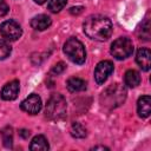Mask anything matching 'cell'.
I'll return each instance as SVG.
<instances>
[{
	"label": "cell",
	"mask_w": 151,
	"mask_h": 151,
	"mask_svg": "<svg viewBox=\"0 0 151 151\" xmlns=\"http://www.w3.org/2000/svg\"><path fill=\"white\" fill-rule=\"evenodd\" d=\"M84 33L97 41H105L110 38L112 33V24L111 20L104 15H91L88 17L83 25Z\"/></svg>",
	"instance_id": "6da1fadb"
},
{
	"label": "cell",
	"mask_w": 151,
	"mask_h": 151,
	"mask_svg": "<svg viewBox=\"0 0 151 151\" xmlns=\"http://www.w3.org/2000/svg\"><path fill=\"white\" fill-rule=\"evenodd\" d=\"M126 99V90L120 84H112L100 96V103L106 109H116L120 106Z\"/></svg>",
	"instance_id": "7a4b0ae2"
},
{
	"label": "cell",
	"mask_w": 151,
	"mask_h": 151,
	"mask_svg": "<svg viewBox=\"0 0 151 151\" xmlns=\"http://www.w3.org/2000/svg\"><path fill=\"white\" fill-rule=\"evenodd\" d=\"M66 113V100L59 93H53L47 100L45 116L51 120L61 119Z\"/></svg>",
	"instance_id": "3957f363"
},
{
	"label": "cell",
	"mask_w": 151,
	"mask_h": 151,
	"mask_svg": "<svg viewBox=\"0 0 151 151\" xmlns=\"http://www.w3.org/2000/svg\"><path fill=\"white\" fill-rule=\"evenodd\" d=\"M63 51L66 54V57L74 64L81 65L85 63L86 51L81 41H79L77 38H70L68 40H66V42L64 44Z\"/></svg>",
	"instance_id": "277c9868"
},
{
	"label": "cell",
	"mask_w": 151,
	"mask_h": 151,
	"mask_svg": "<svg viewBox=\"0 0 151 151\" xmlns=\"http://www.w3.org/2000/svg\"><path fill=\"white\" fill-rule=\"evenodd\" d=\"M132 52H133V44L126 37L116 39L111 45V54L116 59H119V60L125 59L130 57Z\"/></svg>",
	"instance_id": "5b68a950"
},
{
	"label": "cell",
	"mask_w": 151,
	"mask_h": 151,
	"mask_svg": "<svg viewBox=\"0 0 151 151\" xmlns=\"http://www.w3.org/2000/svg\"><path fill=\"white\" fill-rule=\"evenodd\" d=\"M0 34L5 39L14 41L21 37L22 31H21V27L19 26V24H17L13 20H7L0 25Z\"/></svg>",
	"instance_id": "8992f818"
},
{
	"label": "cell",
	"mask_w": 151,
	"mask_h": 151,
	"mask_svg": "<svg viewBox=\"0 0 151 151\" xmlns=\"http://www.w3.org/2000/svg\"><path fill=\"white\" fill-rule=\"evenodd\" d=\"M113 72V64L110 60H103L97 64L94 70V79L96 83L101 85L109 78V76Z\"/></svg>",
	"instance_id": "52a82bcc"
},
{
	"label": "cell",
	"mask_w": 151,
	"mask_h": 151,
	"mask_svg": "<svg viewBox=\"0 0 151 151\" xmlns=\"http://www.w3.org/2000/svg\"><path fill=\"white\" fill-rule=\"evenodd\" d=\"M21 110L29 113V114H37L40 110H41V98L33 93L31 96H28L25 100L21 101V105H20Z\"/></svg>",
	"instance_id": "ba28073f"
},
{
	"label": "cell",
	"mask_w": 151,
	"mask_h": 151,
	"mask_svg": "<svg viewBox=\"0 0 151 151\" xmlns=\"http://www.w3.org/2000/svg\"><path fill=\"white\" fill-rule=\"evenodd\" d=\"M18 93H19V81L12 80L2 87L0 96L4 100H14L18 97Z\"/></svg>",
	"instance_id": "9c48e42d"
},
{
	"label": "cell",
	"mask_w": 151,
	"mask_h": 151,
	"mask_svg": "<svg viewBox=\"0 0 151 151\" xmlns=\"http://www.w3.org/2000/svg\"><path fill=\"white\" fill-rule=\"evenodd\" d=\"M150 59H151V52H150L149 48L142 47V48L138 50L137 55H136V61L143 71H149L150 70V65H151Z\"/></svg>",
	"instance_id": "30bf717a"
},
{
	"label": "cell",
	"mask_w": 151,
	"mask_h": 151,
	"mask_svg": "<svg viewBox=\"0 0 151 151\" xmlns=\"http://www.w3.org/2000/svg\"><path fill=\"white\" fill-rule=\"evenodd\" d=\"M138 116L142 118H146L151 113V98L150 96H142L137 103Z\"/></svg>",
	"instance_id": "8fae6325"
},
{
	"label": "cell",
	"mask_w": 151,
	"mask_h": 151,
	"mask_svg": "<svg viewBox=\"0 0 151 151\" xmlns=\"http://www.w3.org/2000/svg\"><path fill=\"white\" fill-rule=\"evenodd\" d=\"M52 24V20L48 15L46 14H39L35 15L32 20H31V26L32 28L37 29V31H44L46 28H48Z\"/></svg>",
	"instance_id": "7c38bea8"
},
{
	"label": "cell",
	"mask_w": 151,
	"mask_h": 151,
	"mask_svg": "<svg viewBox=\"0 0 151 151\" xmlns=\"http://www.w3.org/2000/svg\"><path fill=\"white\" fill-rule=\"evenodd\" d=\"M67 90L70 92H80L86 90V81L78 77H72L66 81Z\"/></svg>",
	"instance_id": "4fadbf2b"
},
{
	"label": "cell",
	"mask_w": 151,
	"mask_h": 151,
	"mask_svg": "<svg viewBox=\"0 0 151 151\" xmlns=\"http://www.w3.org/2000/svg\"><path fill=\"white\" fill-rule=\"evenodd\" d=\"M48 147H50V145L47 143V139L41 134L35 136L32 139L31 145H29V149L32 151H46V150H48Z\"/></svg>",
	"instance_id": "5bb4252c"
},
{
	"label": "cell",
	"mask_w": 151,
	"mask_h": 151,
	"mask_svg": "<svg viewBox=\"0 0 151 151\" xmlns=\"http://www.w3.org/2000/svg\"><path fill=\"white\" fill-rule=\"evenodd\" d=\"M124 81H125V85L129 86V87H136L140 84V76L137 71L134 70H129L125 72V76H124Z\"/></svg>",
	"instance_id": "9a60e30c"
},
{
	"label": "cell",
	"mask_w": 151,
	"mask_h": 151,
	"mask_svg": "<svg viewBox=\"0 0 151 151\" xmlns=\"http://www.w3.org/2000/svg\"><path fill=\"white\" fill-rule=\"evenodd\" d=\"M2 143L6 147H12L13 145V129L11 126H5L1 130Z\"/></svg>",
	"instance_id": "2e32d148"
},
{
	"label": "cell",
	"mask_w": 151,
	"mask_h": 151,
	"mask_svg": "<svg viewBox=\"0 0 151 151\" xmlns=\"http://www.w3.org/2000/svg\"><path fill=\"white\" fill-rule=\"evenodd\" d=\"M71 134L74 138H84L86 137L87 132H86V129L80 123H73L71 126Z\"/></svg>",
	"instance_id": "e0dca14e"
},
{
	"label": "cell",
	"mask_w": 151,
	"mask_h": 151,
	"mask_svg": "<svg viewBox=\"0 0 151 151\" xmlns=\"http://www.w3.org/2000/svg\"><path fill=\"white\" fill-rule=\"evenodd\" d=\"M66 2H67V0H51L48 2V9L53 13L60 12L65 7Z\"/></svg>",
	"instance_id": "ac0fdd59"
},
{
	"label": "cell",
	"mask_w": 151,
	"mask_h": 151,
	"mask_svg": "<svg viewBox=\"0 0 151 151\" xmlns=\"http://www.w3.org/2000/svg\"><path fill=\"white\" fill-rule=\"evenodd\" d=\"M11 46L5 40H0V59H6L11 54Z\"/></svg>",
	"instance_id": "d6986e66"
},
{
	"label": "cell",
	"mask_w": 151,
	"mask_h": 151,
	"mask_svg": "<svg viewBox=\"0 0 151 151\" xmlns=\"http://www.w3.org/2000/svg\"><path fill=\"white\" fill-rule=\"evenodd\" d=\"M65 68H66V65H65V63H63V61H59V63H57L53 67H52V73L53 74H60V73H63L64 71H65Z\"/></svg>",
	"instance_id": "ffe728a7"
},
{
	"label": "cell",
	"mask_w": 151,
	"mask_h": 151,
	"mask_svg": "<svg viewBox=\"0 0 151 151\" xmlns=\"http://www.w3.org/2000/svg\"><path fill=\"white\" fill-rule=\"evenodd\" d=\"M8 9H9V7L6 4V1L5 0H0V17L6 15L8 13Z\"/></svg>",
	"instance_id": "44dd1931"
},
{
	"label": "cell",
	"mask_w": 151,
	"mask_h": 151,
	"mask_svg": "<svg viewBox=\"0 0 151 151\" xmlns=\"http://www.w3.org/2000/svg\"><path fill=\"white\" fill-rule=\"evenodd\" d=\"M83 11H84V7L83 6H77V7H71L70 8V13L71 14H76V15L83 13Z\"/></svg>",
	"instance_id": "7402d4cb"
},
{
	"label": "cell",
	"mask_w": 151,
	"mask_h": 151,
	"mask_svg": "<svg viewBox=\"0 0 151 151\" xmlns=\"http://www.w3.org/2000/svg\"><path fill=\"white\" fill-rule=\"evenodd\" d=\"M19 134L22 137V138H25V139H27L28 137H29V134H31V132L28 131V130H25V129H22V130H20L19 131Z\"/></svg>",
	"instance_id": "603a6c76"
},
{
	"label": "cell",
	"mask_w": 151,
	"mask_h": 151,
	"mask_svg": "<svg viewBox=\"0 0 151 151\" xmlns=\"http://www.w3.org/2000/svg\"><path fill=\"white\" fill-rule=\"evenodd\" d=\"M93 150H109V147H105V146H94Z\"/></svg>",
	"instance_id": "cb8c5ba5"
},
{
	"label": "cell",
	"mask_w": 151,
	"mask_h": 151,
	"mask_svg": "<svg viewBox=\"0 0 151 151\" xmlns=\"http://www.w3.org/2000/svg\"><path fill=\"white\" fill-rule=\"evenodd\" d=\"M47 0H34V2H37V4H39V5H42L44 2H46Z\"/></svg>",
	"instance_id": "d4e9b609"
}]
</instances>
